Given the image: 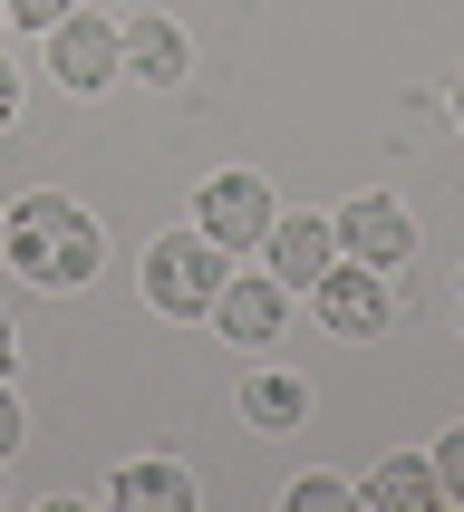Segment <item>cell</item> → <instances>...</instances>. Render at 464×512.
Returning <instances> with one entry per match:
<instances>
[{
	"label": "cell",
	"instance_id": "6da1fadb",
	"mask_svg": "<svg viewBox=\"0 0 464 512\" xmlns=\"http://www.w3.org/2000/svg\"><path fill=\"white\" fill-rule=\"evenodd\" d=\"M0 261H10L29 290L68 300V290L97 281V261H107V232H97V213H78L68 194H20L10 213H0Z\"/></svg>",
	"mask_w": 464,
	"mask_h": 512
},
{
	"label": "cell",
	"instance_id": "7a4b0ae2",
	"mask_svg": "<svg viewBox=\"0 0 464 512\" xmlns=\"http://www.w3.org/2000/svg\"><path fill=\"white\" fill-rule=\"evenodd\" d=\"M223 281H232V252H223V242H203V232H155V242H145V310L203 319Z\"/></svg>",
	"mask_w": 464,
	"mask_h": 512
},
{
	"label": "cell",
	"instance_id": "3957f363",
	"mask_svg": "<svg viewBox=\"0 0 464 512\" xmlns=\"http://www.w3.org/2000/svg\"><path fill=\"white\" fill-rule=\"evenodd\" d=\"M310 310L329 319L339 339H387V319H397V281H387L377 261H348V252H339V261L310 281Z\"/></svg>",
	"mask_w": 464,
	"mask_h": 512
},
{
	"label": "cell",
	"instance_id": "277c9868",
	"mask_svg": "<svg viewBox=\"0 0 464 512\" xmlns=\"http://www.w3.org/2000/svg\"><path fill=\"white\" fill-rule=\"evenodd\" d=\"M271 213H281V203H271L261 174H213V184L194 194V232H203V242H223V252H261Z\"/></svg>",
	"mask_w": 464,
	"mask_h": 512
},
{
	"label": "cell",
	"instance_id": "5b68a950",
	"mask_svg": "<svg viewBox=\"0 0 464 512\" xmlns=\"http://www.w3.org/2000/svg\"><path fill=\"white\" fill-rule=\"evenodd\" d=\"M49 78L68 87V97H97V87L126 78V49H116V29L97 20V10H68V20L49 29Z\"/></svg>",
	"mask_w": 464,
	"mask_h": 512
},
{
	"label": "cell",
	"instance_id": "8992f818",
	"mask_svg": "<svg viewBox=\"0 0 464 512\" xmlns=\"http://www.w3.org/2000/svg\"><path fill=\"white\" fill-rule=\"evenodd\" d=\"M329 232H339L348 261H377V271H397V261L416 252V213L387 203V194H348L339 213H329Z\"/></svg>",
	"mask_w": 464,
	"mask_h": 512
},
{
	"label": "cell",
	"instance_id": "52a82bcc",
	"mask_svg": "<svg viewBox=\"0 0 464 512\" xmlns=\"http://www.w3.org/2000/svg\"><path fill=\"white\" fill-rule=\"evenodd\" d=\"M203 319H213L232 348H271V339L290 329V290L271 281V271H261V281H242V271H232V281L213 290V310H203Z\"/></svg>",
	"mask_w": 464,
	"mask_h": 512
},
{
	"label": "cell",
	"instance_id": "ba28073f",
	"mask_svg": "<svg viewBox=\"0 0 464 512\" xmlns=\"http://www.w3.org/2000/svg\"><path fill=\"white\" fill-rule=\"evenodd\" d=\"M261 261H271V281L281 290H310L329 261H339V232L319 223V213H271V232H261Z\"/></svg>",
	"mask_w": 464,
	"mask_h": 512
},
{
	"label": "cell",
	"instance_id": "9c48e42d",
	"mask_svg": "<svg viewBox=\"0 0 464 512\" xmlns=\"http://www.w3.org/2000/svg\"><path fill=\"white\" fill-rule=\"evenodd\" d=\"M242 426H252V435H300V426H310V377L252 368V377H242Z\"/></svg>",
	"mask_w": 464,
	"mask_h": 512
},
{
	"label": "cell",
	"instance_id": "30bf717a",
	"mask_svg": "<svg viewBox=\"0 0 464 512\" xmlns=\"http://www.w3.org/2000/svg\"><path fill=\"white\" fill-rule=\"evenodd\" d=\"M116 49H126V78H145V87H174L184 68H194L184 29H174V20H155V10H145L136 29H116Z\"/></svg>",
	"mask_w": 464,
	"mask_h": 512
},
{
	"label": "cell",
	"instance_id": "8fae6325",
	"mask_svg": "<svg viewBox=\"0 0 464 512\" xmlns=\"http://www.w3.org/2000/svg\"><path fill=\"white\" fill-rule=\"evenodd\" d=\"M107 503L116 512H194V474L184 464H116Z\"/></svg>",
	"mask_w": 464,
	"mask_h": 512
},
{
	"label": "cell",
	"instance_id": "7c38bea8",
	"mask_svg": "<svg viewBox=\"0 0 464 512\" xmlns=\"http://www.w3.org/2000/svg\"><path fill=\"white\" fill-rule=\"evenodd\" d=\"M358 503H377V512H435L445 493H435V464L426 455H387L368 484H358Z\"/></svg>",
	"mask_w": 464,
	"mask_h": 512
},
{
	"label": "cell",
	"instance_id": "4fadbf2b",
	"mask_svg": "<svg viewBox=\"0 0 464 512\" xmlns=\"http://www.w3.org/2000/svg\"><path fill=\"white\" fill-rule=\"evenodd\" d=\"M435 493H445V503H464V426H445V435H435Z\"/></svg>",
	"mask_w": 464,
	"mask_h": 512
},
{
	"label": "cell",
	"instance_id": "5bb4252c",
	"mask_svg": "<svg viewBox=\"0 0 464 512\" xmlns=\"http://www.w3.org/2000/svg\"><path fill=\"white\" fill-rule=\"evenodd\" d=\"M339 503H358V484H339V474H300L290 484V512H339Z\"/></svg>",
	"mask_w": 464,
	"mask_h": 512
},
{
	"label": "cell",
	"instance_id": "9a60e30c",
	"mask_svg": "<svg viewBox=\"0 0 464 512\" xmlns=\"http://www.w3.org/2000/svg\"><path fill=\"white\" fill-rule=\"evenodd\" d=\"M0 10H10L20 29H39V39H49V29L68 20V10H78V0H0Z\"/></svg>",
	"mask_w": 464,
	"mask_h": 512
},
{
	"label": "cell",
	"instance_id": "2e32d148",
	"mask_svg": "<svg viewBox=\"0 0 464 512\" xmlns=\"http://www.w3.org/2000/svg\"><path fill=\"white\" fill-rule=\"evenodd\" d=\"M20 435H29V416H20V397H10V377H0V464L20 455Z\"/></svg>",
	"mask_w": 464,
	"mask_h": 512
},
{
	"label": "cell",
	"instance_id": "e0dca14e",
	"mask_svg": "<svg viewBox=\"0 0 464 512\" xmlns=\"http://www.w3.org/2000/svg\"><path fill=\"white\" fill-rule=\"evenodd\" d=\"M20 126V78H10V58H0V136Z\"/></svg>",
	"mask_w": 464,
	"mask_h": 512
},
{
	"label": "cell",
	"instance_id": "ac0fdd59",
	"mask_svg": "<svg viewBox=\"0 0 464 512\" xmlns=\"http://www.w3.org/2000/svg\"><path fill=\"white\" fill-rule=\"evenodd\" d=\"M20 368V329H10V319H0V377Z\"/></svg>",
	"mask_w": 464,
	"mask_h": 512
},
{
	"label": "cell",
	"instance_id": "d6986e66",
	"mask_svg": "<svg viewBox=\"0 0 464 512\" xmlns=\"http://www.w3.org/2000/svg\"><path fill=\"white\" fill-rule=\"evenodd\" d=\"M455 126H464V78H455Z\"/></svg>",
	"mask_w": 464,
	"mask_h": 512
},
{
	"label": "cell",
	"instance_id": "ffe728a7",
	"mask_svg": "<svg viewBox=\"0 0 464 512\" xmlns=\"http://www.w3.org/2000/svg\"><path fill=\"white\" fill-rule=\"evenodd\" d=\"M0 20H10V10H0Z\"/></svg>",
	"mask_w": 464,
	"mask_h": 512
}]
</instances>
